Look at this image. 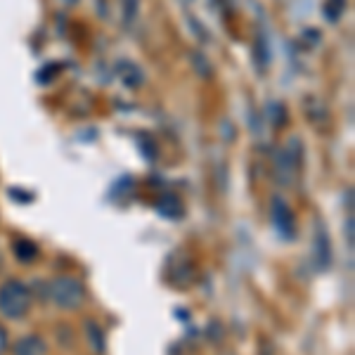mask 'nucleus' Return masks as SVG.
<instances>
[{
    "instance_id": "nucleus-1",
    "label": "nucleus",
    "mask_w": 355,
    "mask_h": 355,
    "mask_svg": "<svg viewBox=\"0 0 355 355\" xmlns=\"http://www.w3.org/2000/svg\"><path fill=\"white\" fill-rule=\"evenodd\" d=\"M33 294L21 279H5L0 284V315L8 320H21L31 311Z\"/></svg>"
},
{
    "instance_id": "nucleus-2",
    "label": "nucleus",
    "mask_w": 355,
    "mask_h": 355,
    "mask_svg": "<svg viewBox=\"0 0 355 355\" xmlns=\"http://www.w3.org/2000/svg\"><path fill=\"white\" fill-rule=\"evenodd\" d=\"M48 299L55 303L57 308H64V311H73L85 301V289L78 279L69 277V275H60V277H53L48 284Z\"/></svg>"
},
{
    "instance_id": "nucleus-3",
    "label": "nucleus",
    "mask_w": 355,
    "mask_h": 355,
    "mask_svg": "<svg viewBox=\"0 0 355 355\" xmlns=\"http://www.w3.org/2000/svg\"><path fill=\"white\" fill-rule=\"evenodd\" d=\"M270 220L275 225V230L282 234L284 239L294 237V214H291L289 204L282 197H272L270 202Z\"/></svg>"
},
{
    "instance_id": "nucleus-4",
    "label": "nucleus",
    "mask_w": 355,
    "mask_h": 355,
    "mask_svg": "<svg viewBox=\"0 0 355 355\" xmlns=\"http://www.w3.org/2000/svg\"><path fill=\"white\" fill-rule=\"evenodd\" d=\"M315 259H318V266L329 268L331 263V246H329V237L327 232L322 230V225L318 223V232H315Z\"/></svg>"
},
{
    "instance_id": "nucleus-5",
    "label": "nucleus",
    "mask_w": 355,
    "mask_h": 355,
    "mask_svg": "<svg viewBox=\"0 0 355 355\" xmlns=\"http://www.w3.org/2000/svg\"><path fill=\"white\" fill-rule=\"evenodd\" d=\"M45 341L36 334H28L15 343V355H43Z\"/></svg>"
},
{
    "instance_id": "nucleus-6",
    "label": "nucleus",
    "mask_w": 355,
    "mask_h": 355,
    "mask_svg": "<svg viewBox=\"0 0 355 355\" xmlns=\"http://www.w3.org/2000/svg\"><path fill=\"white\" fill-rule=\"evenodd\" d=\"M116 73H119V78L128 85V88H137V85H142V71H140V67L133 64V62H119Z\"/></svg>"
},
{
    "instance_id": "nucleus-7",
    "label": "nucleus",
    "mask_w": 355,
    "mask_h": 355,
    "mask_svg": "<svg viewBox=\"0 0 355 355\" xmlns=\"http://www.w3.org/2000/svg\"><path fill=\"white\" fill-rule=\"evenodd\" d=\"M157 211L164 216V218H180L182 216V204H180V199H175L173 194H164L162 199L157 202Z\"/></svg>"
},
{
    "instance_id": "nucleus-8",
    "label": "nucleus",
    "mask_w": 355,
    "mask_h": 355,
    "mask_svg": "<svg viewBox=\"0 0 355 355\" xmlns=\"http://www.w3.org/2000/svg\"><path fill=\"white\" fill-rule=\"evenodd\" d=\"M15 254L19 261L24 263H31L38 259V246L33 242H28V239H17L15 242Z\"/></svg>"
},
{
    "instance_id": "nucleus-9",
    "label": "nucleus",
    "mask_w": 355,
    "mask_h": 355,
    "mask_svg": "<svg viewBox=\"0 0 355 355\" xmlns=\"http://www.w3.org/2000/svg\"><path fill=\"white\" fill-rule=\"evenodd\" d=\"M88 336L93 339V351L95 353H105V339H102V331H100V327L93 322V320H88Z\"/></svg>"
},
{
    "instance_id": "nucleus-10",
    "label": "nucleus",
    "mask_w": 355,
    "mask_h": 355,
    "mask_svg": "<svg viewBox=\"0 0 355 355\" xmlns=\"http://www.w3.org/2000/svg\"><path fill=\"white\" fill-rule=\"evenodd\" d=\"M5 351H8V331H5V327L0 324V355Z\"/></svg>"
}]
</instances>
